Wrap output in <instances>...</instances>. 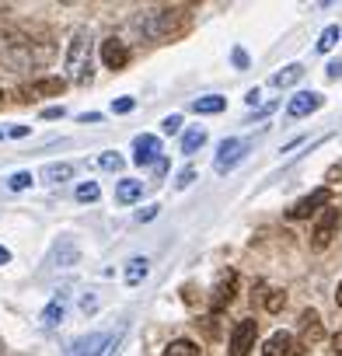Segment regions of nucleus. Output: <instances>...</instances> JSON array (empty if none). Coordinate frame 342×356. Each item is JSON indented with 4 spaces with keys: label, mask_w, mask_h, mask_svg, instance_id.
I'll list each match as a JSON object with an SVG mask.
<instances>
[{
    "label": "nucleus",
    "mask_w": 342,
    "mask_h": 356,
    "mask_svg": "<svg viewBox=\"0 0 342 356\" xmlns=\"http://www.w3.org/2000/svg\"><path fill=\"white\" fill-rule=\"evenodd\" d=\"M63 314H67V300H63V293H60V297H53L49 307L42 311V325H46V328H56V325L63 321Z\"/></svg>",
    "instance_id": "nucleus-16"
},
{
    "label": "nucleus",
    "mask_w": 342,
    "mask_h": 356,
    "mask_svg": "<svg viewBox=\"0 0 342 356\" xmlns=\"http://www.w3.org/2000/svg\"><path fill=\"white\" fill-rule=\"evenodd\" d=\"M255 339H259V321L255 318L238 321L231 332V356H248L255 349Z\"/></svg>",
    "instance_id": "nucleus-4"
},
{
    "label": "nucleus",
    "mask_w": 342,
    "mask_h": 356,
    "mask_svg": "<svg viewBox=\"0 0 342 356\" xmlns=\"http://www.w3.org/2000/svg\"><path fill=\"white\" fill-rule=\"evenodd\" d=\"M143 196V182H136V178H122V182L115 186V203L119 207H129Z\"/></svg>",
    "instance_id": "nucleus-14"
},
{
    "label": "nucleus",
    "mask_w": 342,
    "mask_h": 356,
    "mask_svg": "<svg viewBox=\"0 0 342 356\" xmlns=\"http://www.w3.org/2000/svg\"><path fill=\"white\" fill-rule=\"evenodd\" d=\"M0 356H4V342H0Z\"/></svg>",
    "instance_id": "nucleus-42"
},
{
    "label": "nucleus",
    "mask_w": 342,
    "mask_h": 356,
    "mask_svg": "<svg viewBox=\"0 0 342 356\" xmlns=\"http://www.w3.org/2000/svg\"><path fill=\"white\" fill-rule=\"evenodd\" d=\"M147 273H150V262H147L143 255H136V259H129V262H126V269H122V280H126L129 286H140V283L147 280Z\"/></svg>",
    "instance_id": "nucleus-15"
},
{
    "label": "nucleus",
    "mask_w": 342,
    "mask_h": 356,
    "mask_svg": "<svg viewBox=\"0 0 342 356\" xmlns=\"http://www.w3.org/2000/svg\"><path fill=\"white\" fill-rule=\"evenodd\" d=\"M339 224H342V213H339V207H335V203H328V207L318 213L314 227H311V248H314V252L328 248V245H332V238L339 234Z\"/></svg>",
    "instance_id": "nucleus-3"
},
{
    "label": "nucleus",
    "mask_w": 342,
    "mask_h": 356,
    "mask_svg": "<svg viewBox=\"0 0 342 356\" xmlns=\"http://www.w3.org/2000/svg\"><path fill=\"white\" fill-rule=\"evenodd\" d=\"M259 98H262V95H259V88H252V91H248V95H245V102H248V105H255V102H259Z\"/></svg>",
    "instance_id": "nucleus-37"
},
{
    "label": "nucleus",
    "mask_w": 342,
    "mask_h": 356,
    "mask_svg": "<svg viewBox=\"0 0 342 356\" xmlns=\"http://www.w3.org/2000/svg\"><path fill=\"white\" fill-rule=\"evenodd\" d=\"M42 115H46V119H60V115H63V108H56V105H53V108H46Z\"/></svg>",
    "instance_id": "nucleus-38"
},
{
    "label": "nucleus",
    "mask_w": 342,
    "mask_h": 356,
    "mask_svg": "<svg viewBox=\"0 0 342 356\" xmlns=\"http://www.w3.org/2000/svg\"><path fill=\"white\" fill-rule=\"evenodd\" d=\"M245 150H248V143H241V140H224L220 143V150H217V161H213V168L224 175V171H231L241 157H245Z\"/></svg>",
    "instance_id": "nucleus-11"
},
{
    "label": "nucleus",
    "mask_w": 342,
    "mask_h": 356,
    "mask_svg": "<svg viewBox=\"0 0 342 356\" xmlns=\"http://www.w3.org/2000/svg\"><path fill=\"white\" fill-rule=\"evenodd\" d=\"M161 129H164L168 136H171V133H179V129H182V115H168V119L161 122Z\"/></svg>",
    "instance_id": "nucleus-28"
},
{
    "label": "nucleus",
    "mask_w": 342,
    "mask_h": 356,
    "mask_svg": "<svg viewBox=\"0 0 342 356\" xmlns=\"http://www.w3.org/2000/svg\"><path fill=\"white\" fill-rule=\"evenodd\" d=\"M164 356H203V353H200L196 342H189V339H175V342L164 349Z\"/></svg>",
    "instance_id": "nucleus-21"
},
{
    "label": "nucleus",
    "mask_w": 342,
    "mask_h": 356,
    "mask_svg": "<svg viewBox=\"0 0 342 356\" xmlns=\"http://www.w3.org/2000/svg\"><path fill=\"white\" fill-rule=\"evenodd\" d=\"M321 108V95L318 91H297L290 102H286V115L290 119H300V115H311Z\"/></svg>",
    "instance_id": "nucleus-10"
},
{
    "label": "nucleus",
    "mask_w": 342,
    "mask_h": 356,
    "mask_svg": "<svg viewBox=\"0 0 342 356\" xmlns=\"http://www.w3.org/2000/svg\"><path fill=\"white\" fill-rule=\"evenodd\" d=\"M321 339H325L321 314H318V311H304V314H300V339H297L300 349H304V346H318Z\"/></svg>",
    "instance_id": "nucleus-7"
},
{
    "label": "nucleus",
    "mask_w": 342,
    "mask_h": 356,
    "mask_svg": "<svg viewBox=\"0 0 342 356\" xmlns=\"http://www.w3.org/2000/svg\"><path fill=\"white\" fill-rule=\"evenodd\" d=\"M332 353H335V356H342V328L332 335Z\"/></svg>",
    "instance_id": "nucleus-34"
},
{
    "label": "nucleus",
    "mask_w": 342,
    "mask_h": 356,
    "mask_svg": "<svg viewBox=\"0 0 342 356\" xmlns=\"http://www.w3.org/2000/svg\"><path fill=\"white\" fill-rule=\"evenodd\" d=\"M112 342H119V335L112 339L108 332H91V335H84V339L74 342V356H101L105 346H112Z\"/></svg>",
    "instance_id": "nucleus-8"
},
{
    "label": "nucleus",
    "mask_w": 342,
    "mask_h": 356,
    "mask_svg": "<svg viewBox=\"0 0 342 356\" xmlns=\"http://www.w3.org/2000/svg\"><path fill=\"white\" fill-rule=\"evenodd\" d=\"M154 217H157V207H147V210H140V213H136V220H140V224H143V220H154Z\"/></svg>",
    "instance_id": "nucleus-33"
},
{
    "label": "nucleus",
    "mask_w": 342,
    "mask_h": 356,
    "mask_svg": "<svg viewBox=\"0 0 342 356\" xmlns=\"http://www.w3.org/2000/svg\"><path fill=\"white\" fill-rule=\"evenodd\" d=\"M133 105H136L133 98H119V102H112V112L115 115H126V112H133Z\"/></svg>",
    "instance_id": "nucleus-29"
},
{
    "label": "nucleus",
    "mask_w": 342,
    "mask_h": 356,
    "mask_svg": "<svg viewBox=\"0 0 342 356\" xmlns=\"http://www.w3.org/2000/svg\"><path fill=\"white\" fill-rule=\"evenodd\" d=\"M98 196H101L98 182H81V186H77V203H95Z\"/></svg>",
    "instance_id": "nucleus-24"
},
{
    "label": "nucleus",
    "mask_w": 342,
    "mask_h": 356,
    "mask_svg": "<svg viewBox=\"0 0 342 356\" xmlns=\"http://www.w3.org/2000/svg\"><path fill=\"white\" fill-rule=\"evenodd\" d=\"M339 77H342V60L328 63V81H339Z\"/></svg>",
    "instance_id": "nucleus-31"
},
{
    "label": "nucleus",
    "mask_w": 342,
    "mask_h": 356,
    "mask_svg": "<svg viewBox=\"0 0 342 356\" xmlns=\"http://www.w3.org/2000/svg\"><path fill=\"white\" fill-rule=\"evenodd\" d=\"M283 304H286V293L283 290H269V297H266V311H283Z\"/></svg>",
    "instance_id": "nucleus-26"
},
{
    "label": "nucleus",
    "mask_w": 342,
    "mask_h": 356,
    "mask_svg": "<svg viewBox=\"0 0 342 356\" xmlns=\"http://www.w3.org/2000/svg\"><path fill=\"white\" fill-rule=\"evenodd\" d=\"M8 136H15V140H18V136H28V126H11Z\"/></svg>",
    "instance_id": "nucleus-36"
},
{
    "label": "nucleus",
    "mask_w": 342,
    "mask_h": 356,
    "mask_svg": "<svg viewBox=\"0 0 342 356\" xmlns=\"http://www.w3.org/2000/svg\"><path fill=\"white\" fill-rule=\"evenodd\" d=\"M234 67H238V70H245V67H248V56H245V49H234Z\"/></svg>",
    "instance_id": "nucleus-32"
},
{
    "label": "nucleus",
    "mask_w": 342,
    "mask_h": 356,
    "mask_svg": "<svg viewBox=\"0 0 342 356\" xmlns=\"http://www.w3.org/2000/svg\"><path fill=\"white\" fill-rule=\"evenodd\" d=\"M98 119H101L98 112H84V115H81V122H98Z\"/></svg>",
    "instance_id": "nucleus-39"
},
{
    "label": "nucleus",
    "mask_w": 342,
    "mask_h": 356,
    "mask_svg": "<svg viewBox=\"0 0 342 356\" xmlns=\"http://www.w3.org/2000/svg\"><path fill=\"white\" fill-rule=\"evenodd\" d=\"M67 77L74 84L91 81V32L88 29H77L70 46H67Z\"/></svg>",
    "instance_id": "nucleus-1"
},
{
    "label": "nucleus",
    "mask_w": 342,
    "mask_h": 356,
    "mask_svg": "<svg viewBox=\"0 0 342 356\" xmlns=\"http://www.w3.org/2000/svg\"><path fill=\"white\" fill-rule=\"evenodd\" d=\"M234 293H238V273H234V269H224L220 280H217V286H213V293H210V307L220 314V311L234 300Z\"/></svg>",
    "instance_id": "nucleus-6"
},
{
    "label": "nucleus",
    "mask_w": 342,
    "mask_h": 356,
    "mask_svg": "<svg viewBox=\"0 0 342 356\" xmlns=\"http://www.w3.org/2000/svg\"><path fill=\"white\" fill-rule=\"evenodd\" d=\"M136 25H140L150 39H168L171 32L182 25V11H179V8H161V11H150L147 18H140Z\"/></svg>",
    "instance_id": "nucleus-2"
},
{
    "label": "nucleus",
    "mask_w": 342,
    "mask_h": 356,
    "mask_svg": "<svg viewBox=\"0 0 342 356\" xmlns=\"http://www.w3.org/2000/svg\"><path fill=\"white\" fill-rule=\"evenodd\" d=\"M193 178H196V171H193V168H186V171L179 175V182H175V186H179V189H189V186H193Z\"/></svg>",
    "instance_id": "nucleus-30"
},
{
    "label": "nucleus",
    "mask_w": 342,
    "mask_h": 356,
    "mask_svg": "<svg viewBox=\"0 0 342 356\" xmlns=\"http://www.w3.org/2000/svg\"><path fill=\"white\" fill-rule=\"evenodd\" d=\"M101 63L108 67V70H122L126 63H129V49H126V42L122 39H105L101 42Z\"/></svg>",
    "instance_id": "nucleus-9"
},
{
    "label": "nucleus",
    "mask_w": 342,
    "mask_h": 356,
    "mask_svg": "<svg viewBox=\"0 0 342 356\" xmlns=\"http://www.w3.org/2000/svg\"><path fill=\"white\" fill-rule=\"evenodd\" d=\"M332 203V189H314L311 196H304L300 203H293L290 210H286V217L290 220H307L311 213H318L321 207H328Z\"/></svg>",
    "instance_id": "nucleus-5"
},
{
    "label": "nucleus",
    "mask_w": 342,
    "mask_h": 356,
    "mask_svg": "<svg viewBox=\"0 0 342 356\" xmlns=\"http://www.w3.org/2000/svg\"><path fill=\"white\" fill-rule=\"evenodd\" d=\"M339 39H342V29H339V25H328V29L321 32V39H318V53H332V49L339 46Z\"/></svg>",
    "instance_id": "nucleus-22"
},
{
    "label": "nucleus",
    "mask_w": 342,
    "mask_h": 356,
    "mask_svg": "<svg viewBox=\"0 0 342 356\" xmlns=\"http://www.w3.org/2000/svg\"><path fill=\"white\" fill-rule=\"evenodd\" d=\"M63 88H67V81H60V77H49V81H39V84L25 88V95H28V98H39V95H60Z\"/></svg>",
    "instance_id": "nucleus-19"
},
{
    "label": "nucleus",
    "mask_w": 342,
    "mask_h": 356,
    "mask_svg": "<svg viewBox=\"0 0 342 356\" xmlns=\"http://www.w3.org/2000/svg\"><path fill=\"white\" fill-rule=\"evenodd\" d=\"M8 262H11V252H8V248H0V266H8Z\"/></svg>",
    "instance_id": "nucleus-40"
},
{
    "label": "nucleus",
    "mask_w": 342,
    "mask_h": 356,
    "mask_svg": "<svg viewBox=\"0 0 342 356\" xmlns=\"http://www.w3.org/2000/svg\"><path fill=\"white\" fill-rule=\"evenodd\" d=\"M304 349H300V342L290 335V332H276L269 342H266V349H262V356H300Z\"/></svg>",
    "instance_id": "nucleus-12"
},
{
    "label": "nucleus",
    "mask_w": 342,
    "mask_h": 356,
    "mask_svg": "<svg viewBox=\"0 0 342 356\" xmlns=\"http://www.w3.org/2000/svg\"><path fill=\"white\" fill-rule=\"evenodd\" d=\"M304 77V67L300 63H290V67H283L279 74H272V88H290V84H297Z\"/></svg>",
    "instance_id": "nucleus-18"
},
{
    "label": "nucleus",
    "mask_w": 342,
    "mask_h": 356,
    "mask_svg": "<svg viewBox=\"0 0 342 356\" xmlns=\"http://www.w3.org/2000/svg\"><path fill=\"white\" fill-rule=\"evenodd\" d=\"M0 95H4V91H0Z\"/></svg>",
    "instance_id": "nucleus-43"
},
{
    "label": "nucleus",
    "mask_w": 342,
    "mask_h": 356,
    "mask_svg": "<svg viewBox=\"0 0 342 356\" xmlns=\"http://www.w3.org/2000/svg\"><path fill=\"white\" fill-rule=\"evenodd\" d=\"M98 164H101L105 171H119V168H122V157H119L115 150H108V154H101V157H98Z\"/></svg>",
    "instance_id": "nucleus-27"
},
{
    "label": "nucleus",
    "mask_w": 342,
    "mask_h": 356,
    "mask_svg": "<svg viewBox=\"0 0 342 356\" xmlns=\"http://www.w3.org/2000/svg\"><path fill=\"white\" fill-rule=\"evenodd\" d=\"M339 178H342V161L328 168V182H339Z\"/></svg>",
    "instance_id": "nucleus-35"
},
{
    "label": "nucleus",
    "mask_w": 342,
    "mask_h": 356,
    "mask_svg": "<svg viewBox=\"0 0 342 356\" xmlns=\"http://www.w3.org/2000/svg\"><path fill=\"white\" fill-rule=\"evenodd\" d=\"M224 105H227V98H220V95H206V98L193 102L196 115H217V112H224Z\"/></svg>",
    "instance_id": "nucleus-17"
},
{
    "label": "nucleus",
    "mask_w": 342,
    "mask_h": 356,
    "mask_svg": "<svg viewBox=\"0 0 342 356\" xmlns=\"http://www.w3.org/2000/svg\"><path fill=\"white\" fill-rule=\"evenodd\" d=\"M203 143H206V129L193 126V129L186 133V140H182V154H196V150H200Z\"/></svg>",
    "instance_id": "nucleus-23"
},
{
    "label": "nucleus",
    "mask_w": 342,
    "mask_h": 356,
    "mask_svg": "<svg viewBox=\"0 0 342 356\" xmlns=\"http://www.w3.org/2000/svg\"><path fill=\"white\" fill-rule=\"evenodd\" d=\"M157 154H161V140H157V136L143 133V136L133 140V161H136V164H154Z\"/></svg>",
    "instance_id": "nucleus-13"
},
{
    "label": "nucleus",
    "mask_w": 342,
    "mask_h": 356,
    "mask_svg": "<svg viewBox=\"0 0 342 356\" xmlns=\"http://www.w3.org/2000/svg\"><path fill=\"white\" fill-rule=\"evenodd\" d=\"M42 178H46V182H70V178H74V164H46Z\"/></svg>",
    "instance_id": "nucleus-20"
},
{
    "label": "nucleus",
    "mask_w": 342,
    "mask_h": 356,
    "mask_svg": "<svg viewBox=\"0 0 342 356\" xmlns=\"http://www.w3.org/2000/svg\"><path fill=\"white\" fill-rule=\"evenodd\" d=\"M35 182V178H32V171H15L11 178H8V186L15 189V193H22V189H28Z\"/></svg>",
    "instance_id": "nucleus-25"
},
{
    "label": "nucleus",
    "mask_w": 342,
    "mask_h": 356,
    "mask_svg": "<svg viewBox=\"0 0 342 356\" xmlns=\"http://www.w3.org/2000/svg\"><path fill=\"white\" fill-rule=\"evenodd\" d=\"M335 304L342 307V283H339V293H335Z\"/></svg>",
    "instance_id": "nucleus-41"
}]
</instances>
